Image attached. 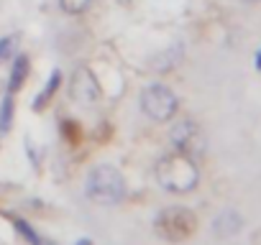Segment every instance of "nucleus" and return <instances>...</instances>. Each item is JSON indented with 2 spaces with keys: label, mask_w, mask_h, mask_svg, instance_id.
I'll return each instance as SVG.
<instances>
[{
  "label": "nucleus",
  "mask_w": 261,
  "mask_h": 245,
  "mask_svg": "<svg viewBox=\"0 0 261 245\" xmlns=\"http://www.w3.org/2000/svg\"><path fill=\"white\" fill-rule=\"evenodd\" d=\"M156 179L159 184L172 192V194H187L197 187L200 181V169L195 164L192 156L182 154V151H174V154H167L159 164H156Z\"/></svg>",
  "instance_id": "obj_1"
},
{
  "label": "nucleus",
  "mask_w": 261,
  "mask_h": 245,
  "mask_svg": "<svg viewBox=\"0 0 261 245\" xmlns=\"http://www.w3.org/2000/svg\"><path fill=\"white\" fill-rule=\"evenodd\" d=\"M85 189H87V197L100 204H118L125 197V179L115 166L100 164L87 174Z\"/></svg>",
  "instance_id": "obj_2"
},
{
  "label": "nucleus",
  "mask_w": 261,
  "mask_h": 245,
  "mask_svg": "<svg viewBox=\"0 0 261 245\" xmlns=\"http://www.w3.org/2000/svg\"><path fill=\"white\" fill-rule=\"evenodd\" d=\"M154 227H156V232H159L164 240L179 242V240H187V237L195 232L197 220H195V215H192L187 207H167V209H162V212L156 215Z\"/></svg>",
  "instance_id": "obj_3"
},
{
  "label": "nucleus",
  "mask_w": 261,
  "mask_h": 245,
  "mask_svg": "<svg viewBox=\"0 0 261 245\" xmlns=\"http://www.w3.org/2000/svg\"><path fill=\"white\" fill-rule=\"evenodd\" d=\"M141 107L144 112L156 120V122H167L174 117L179 102H177V95L167 87V84H151L141 92Z\"/></svg>",
  "instance_id": "obj_4"
},
{
  "label": "nucleus",
  "mask_w": 261,
  "mask_h": 245,
  "mask_svg": "<svg viewBox=\"0 0 261 245\" xmlns=\"http://www.w3.org/2000/svg\"><path fill=\"white\" fill-rule=\"evenodd\" d=\"M169 141L174 143L177 151H182V154H187L192 159H197V156L205 154V133H202V128L197 126L195 120H179V122H174V128L169 133Z\"/></svg>",
  "instance_id": "obj_5"
},
{
  "label": "nucleus",
  "mask_w": 261,
  "mask_h": 245,
  "mask_svg": "<svg viewBox=\"0 0 261 245\" xmlns=\"http://www.w3.org/2000/svg\"><path fill=\"white\" fill-rule=\"evenodd\" d=\"M69 97L77 102V105H85V107H92L100 102L102 92H100V84L95 79V74L87 69V67H77L74 74H72V82H69Z\"/></svg>",
  "instance_id": "obj_6"
},
{
  "label": "nucleus",
  "mask_w": 261,
  "mask_h": 245,
  "mask_svg": "<svg viewBox=\"0 0 261 245\" xmlns=\"http://www.w3.org/2000/svg\"><path fill=\"white\" fill-rule=\"evenodd\" d=\"M241 227H243V217H241L238 212H233V209H225V212L218 215L215 222H213V232H215L218 237H230V235L241 232Z\"/></svg>",
  "instance_id": "obj_7"
},
{
  "label": "nucleus",
  "mask_w": 261,
  "mask_h": 245,
  "mask_svg": "<svg viewBox=\"0 0 261 245\" xmlns=\"http://www.w3.org/2000/svg\"><path fill=\"white\" fill-rule=\"evenodd\" d=\"M26 77H29V56L21 54V56H16V62H13L11 79H8V92H11V95L18 92V89L26 84Z\"/></svg>",
  "instance_id": "obj_8"
},
{
  "label": "nucleus",
  "mask_w": 261,
  "mask_h": 245,
  "mask_svg": "<svg viewBox=\"0 0 261 245\" xmlns=\"http://www.w3.org/2000/svg\"><path fill=\"white\" fill-rule=\"evenodd\" d=\"M59 82H62V72H51V77H49V82H46V87L36 95V102H34V110H41V107H46L49 105V100L54 97V92H57V87H59Z\"/></svg>",
  "instance_id": "obj_9"
},
{
  "label": "nucleus",
  "mask_w": 261,
  "mask_h": 245,
  "mask_svg": "<svg viewBox=\"0 0 261 245\" xmlns=\"http://www.w3.org/2000/svg\"><path fill=\"white\" fill-rule=\"evenodd\" d=\"M11 122H13V95L8 92L0 102V133H8Z\"/></svg>",
  "instance_id": "obj_10"
},
{
  "label": "nucleus",
  "mask_w": 261,
  "mask_h": 245,
  "mask_svg": "<svg viewBox=\"0 0 261 245\" xmlns=\"http://www.w3.org/2000/svg\"><path fill=\"white\" fill-rule=\"evenodd\" d=\"M90 3H92V0H59L62 11H64V13H69V16H77V13L87 11V8H90Z\"/></svg>",
  "instance_id": "obj_11"
},
{
  "label": "nucleus",
  "mask_w": 261,
  "mask_h": 245,
  "mask_svg": "<svg viewBox=\"0 0 261 245\" xmlns=\"http://www.w3.org/2000/svg\"><path fill=\"white\" fill-rule=\"evenodd\" d=\"M16 230H18V232H21V235H23V237H26L31 245H44V240H41V237H39V235L31 230V225H29V222H23V220H16Z\"/></svg>",
  "instance_id": "obj_12"
},
{
  "label": "nucleus",
  "mask_w": 261,
  "mask_h": 245,
  "mask_svg": "<svg viewBox=\"0 0 261 245\" xmlns=\"http://www.w3.org/2000/svg\"><path fill=\"white\" fill-rule=\"evenodd\" d=\"M13 46H16V36H6V39H0V62H6V59L11 56Z\"/></svg>",
  "instance_id": "obj_13"
},
{
  "label": "nucleus",
  "mask_w": 261,
  "mask_h": 245,
  "mask_svg": "<svg viewBox=\"0 0 261 245\" xmlns=\"http://www.w3.org/2000/svg\"><path fill=\"white\" fill-rule=\"evenodd\" d=\"M253 67L261 72V49H258V51H256V56H253Z\"/></svg>",
  "instance_id": "obj_14"
},
{
  "label": "nucleus",
  "mask_w": 261,
  "mask_h": 245,
  "mask_svg": "<svg viewBox=\"0 0 261 245\" xmlns=\"http://www.w3.org/2000/svg\"><path fill=\"white\" fill-rule=\"evenodd\" d=\"M77 245H92L90 240H77Z\"/></svg>",
  "instance_id": "obj_15"
},
{
  "label": "nucleus",
  "mask_w": 261,
  "mask_h": 245,
  "mask_svg": "<svg viewBox=\"0 0 261 245\" xmlns=\"http://www.w3.org/2000/svg\"><path fill=\"white\" fill-rule=\"evenodd\" d=\"M241 3H261V0H241Z\"/></svg>",
  "instance_id": "obj_16"
},
{
  "label": "nucleus",
  "mask_w": 261,
  "mask_h": 245,
  "mask_svg": "<svg viewBox=\"0 0 261 245\" xmlns=\"http://www.w3.org/2000/svg\"><path fill=\"white\" fill-rule=\"evenodd\" d=\"M44 245H49V242H44Z\"/></svg>",
  "instance_id": "obj_17"
}]
</instances>
